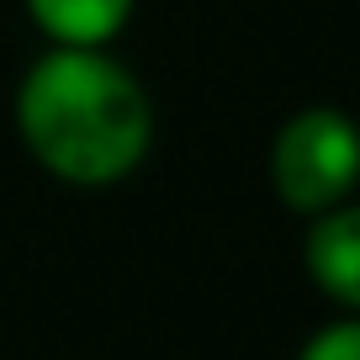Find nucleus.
<instances>
[{
	"label": "nucleus",
	"mask_w": 360,
	"mask_h": 360,
	"mask_svg": "<svg viewBox=\"0 0 360 360\" xmlns=\"http://www.w3.org/2000/svg\"><path fill=\"white\" fill-rule=\"evenodd\" d=\"M302 259L318 292L345 302L349 313H360V207L339 202L328 212H318L313 228H307Z\"/></svg>",
	"instance_id": "nucleus-3"
},
{
	"label": "nucleus",
	"mask_w": 360,
	"mask_h": 360,
	"mask_svg": "<svg viewBox=\"0 0 360 360\" xmlns=\"http://www.w3.org/2000/svg\"><path fill=\"white\" fill-rule=\"evenodd\" d=\"M138 0H27L32 22L58 48H106L127 27Z\"/></svg>",
	"instance_id": "nucleus-4"
},
{
	"label": "nucleus",
	"mask_w": 360,
	"mask_h": 360,
	"mask_svg": "<svg viewBox=\"0 0 360 360\" xmlns=\"http://www.w3.org/2000/svg\"><path fill=\"white\" fill-rule=\"evenodd\" d=\"M32 159L69 186H117L148 154V96L101 48H48L16 90Z\"/></svg>",
	"instance_id": "nucleus-1"
},
{
	"label": "nucleus",
	"mask_w": 360,
	"mask_h": 360,
	"mask_svg": "<svg viewBox=\"0 0 360 360\" xmlns=\"http://www.w3.org/2000/svg\"><path fill=\"white\" fill-rule=\"evenodd\" d=\"M297 360H360V313L355 318H339V323L318 328L313 339L302 345Z\"/></svg>",
	"instance_id": "nucleus-5"
},
{
	"label": "nucleus",
	"mask_w": 360,
	"mask_h": 360,
	"mask_svg": "<svg viewBox=\"0 0 360 360\" xmlns=\"http://www.w3.org/2000/svg\"><path fill=\"white\" fill-rule=\"evenodd\" d=\"M270 180L292 212L318 217L349 202L360 186V127L334 106H307L276 133L270 148Z\"/></svg>",
	"instance_id": "nucleus-2"
}]
</instances>
